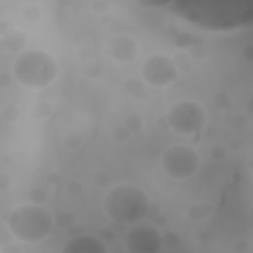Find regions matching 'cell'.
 Returning a JSON list of instances; mask_svg holds the SVG:
<instances>
[{"instance_id":"5b68a950","label":"cell","mask_w":253,"mask_h":253,"mask_svg":"<svg viewBox=\"0 0 253 253\" xmlns=\"http://www.w3.org/2000/svg\"><path fill=\"white\" fill-rule=\"evenodd\" d=\"M166 125L178 134H196L206 125V111L198 101H176L166 113Z\"/></svg>"},{"instance_id":"6da1fadb","label":"cell","mask_w":253,"mask_h":253,"mask_svg":"<svg viewBox=\"0 0 253 253\" xmlns=\"http://www.w3.org/2000/svg\"><path fill=\"white\" fill-rule=\"evenodd\" d=\"M55 217L40 204H22L16 206L8 217L6 227L10 235L24 243H40L47 239L55 227Z\"/></svg>"},{"instance_id":"8fae6325","label":"cell","mask_w":253,"mask_h":253,"mask_svg":"<svg viewBox=\"0 0 253 253\" xmlns=\"http://www.w3.org/2000/svg\"><path fill=\"white\" fill-rule=\"evenodd\" d=\"M63 146L65 148H69V150H75V148H79L81 146V136L79 134H65L63 136Z\"/></svg>"},{"instance_id":"9a60e30c","label":"cell","mask_w":253,"mask_h":253,"mask_svg":"<svg viewBox=\"0 0 253 253\" xmlns=\"http://www.w3.org/2000/svg\"><path fill=\"white\" fill-rule=\"evenodd\" d=\"M125 126H126L128 130H138V128L142 126V121H140V117H136V115H130V117H126V121H125Z\"/></svg>"},{"instance_id":"4fadbf2b","label":"cell","mask_w":253,"mask_h":253,"mask_svg":"<svg viewBox=\"0 0 253 253\" xmlns=\"http://www.w3.org/2000/svg\"><path fill=\"white\" fill-rule=\"evenodd\" d=\"M22 14H24V18L26 20H32V22H36L38 18H40V8L38 6H24V10H22Z\"/></svg>"},{"instance_id":"7c38bea8","label":"cell","mask_w":253,"mask_h":253,"mask_svg":"<svg viewBox=\"0 0 253 253\" xmlns=\"http://www.w3.org/2000/svg\"><path fill=\"white\" fill-rule=\"evenodd\" d=\"M128 132H130V130H128L125 125H119V126L113 128V138H115L117 142H123V140L128 138Z\"/></svg>"},{"instance_id":"5bb4252c","label":"cell","mask_w":253,"mask_h":253,"mask_svg":"<svg viewBox=\"0 0 253 253\" xmlns=\"http://www.w3.org/2000/svg\"><path fill=\"white\" fill-rule=\"evenodd\" d=\"M213 103H215L217 109H227V107L231 105V99H229L227 93H217L215 99H213Z\"/></svg>"},{"instance_id":"52a82bcc","label":"cell","mask_w":253,"mask_h":253,"mask_svg":"<svg viewBox=\"0 0 253 253\" xmlns=\"http://www.w3.org/2000/svg\"><path fill=\"white\" fill-rule=\"evenodd\" d=\"M162 247V233L148 223H138L125 235V249L128 253H160Z\"/></svg>"},{"instance_id":"7a4b0ae2","label":"cell","mask_w":253,"mask_h":253,"mask_svg":"<svg viewBox=\"0 0 253 253\" xmlns=\"http://www.w3.org/2000/svg\"><path fill=\"white\" fill-rule=\"evenodd\" d=\"M150 200L136 184H117L103 196V211L117 223H136L146 217Z\"/></svg>"},{"instance_id":"277c9868","label":"cell","mask_w":253,"mask_h":253,"mask_svg":"<svg viewBox=\"0 0 253 253\" xmlns=\"http://www.w3.org/2000/svg\"><path fill=\"white\" fill-rule=\"evenodd\" d=\"M160 168L174 180H188L200 168V154L190 144H170L160 154Z\"/></svg>"},{"instance_id":"e0dca14e","label":"cell","mask_w":253,"mask_h":253,"mask_svg":"<svg viewBox=\"0 0 253 253\" xmlns=\"http://www.w3.org/2000/svg\"><path fill=\"white\" fill-rule=\"evenodd\" d=\"M249 111H253V99L249 101Z\"/></svg>"},{"instance_id":"9c48e42d","label":"cell","mask_w":253,"mask_h":253,"mask_svg":"<svg viewBox=\"0 0 253 253\" xmlns=\"http://www.w3.org/2000/svg\"><path fill=\"white\" fill-rule=\"evenodd\" d=\"M61 253H109V247L103 239H99L97 235H89V233H81L75 237H69L63 247Z\"/></svg>"},{"instance_id":"3957f363","label":"cell","mask_w":253,"mask_h":253,"mask_svg":"<svg viewBox=\"0 0 253 253\" xmlns=\"http://www.w3.org/2000/svg\"><path fill=\"white\" fill-rule=\"evenodd\" d=\"M10 73L26 89H43L57 77V61L43 49H26L16 55Z\"/></svg>"},{"instance_id":"2e32d148","label":"cell","mask_w":253,"mask_h":253,"mask_svg":"<svg viewBox=\"0 0 253 253\" xmlns=\"http://www.w3.org/2000/svg\"><path fill=\"white\" fill-rule=\"evenodd\" d=\"M2 253H22V249H20V245H18L16 239H14V241L2 243Z\"/></svg>"},{"instance_id":"ba28073f","label":"cell","mask_w":253,"mask_h":253,"mask_svg":"<svg viewBox=\"0 0 253 253\" xmlns=\"http://www.w3.org/2000/svg\"><path fill=\"white\" fill-rule=\"evenodd\" d=\"M109 57L115 61V63H130L136 59L138 55V43L132 36L128 34H121V36H115L111 42H109Z\"/></svg>"},{"instance_id":"30bf717a","label":"cell","mask_w":253,"mask_h":253,"mask_svg":"<svg viewBox=\"0 0 253 253\" xmlns=\"http://www.w3.org/2000/svg\"><path fill=\"white\" fill-rule=\"evenodd\" d=\"M144 85H146V83H144L142 79H138V77H130V79H126V83H125L126 91H128L134 99H144V95H146Z\"/></svg>"},{"instance_id":"8992f818","label":"cell","mask_w":253,"mask_h":253,"mask_svg":"<svg viewBox=\"0 0 253 253\" xmlns=\"http://www.w3.org/2000/svg\"><path fill=\"white\" fill-rule=\"evenodd\" d=\"M178 79V65L170 55L154 53L142 63V81L150 87L162 89Z\"/></svg>"}]
</instances>
